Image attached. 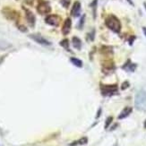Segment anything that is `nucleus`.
<instances>
[{
	"label": "nucleus",
	"instance_id": "obj_16",
	"mask_svg": "<svg viewBox=\"0 0 146 146\" xmlns=\"http://www.w3.org/2000/svg\"><path fill=\"white\" fill-rule=\"evenodd\" d=\"M60 45L62 47H64L66 49H68V48H69V41H68V40H63L60 42Z\"/></svg>",
	"mask_w": 146,
	"mask_h": 146
},
{
	"label": "nucleus",
	"instance_id": "obj_17",
	"mask_svg": "<svg viewBox=\"0 0 146 146\" xmlns=\"http://www.w3.org/2000/svg\"><path fill=\"white\" fill-rule=\"evenodd\" d=\"M113 121V117H109L107 119H106V123H105V129H107L109 126L110 125V124L112 123Z\"/></svg>",
	"mask_w": 146,
	"mask_h": 146
},
{
	"label": "nucleus",
	"instance_id": "obj_18",
	"mask_svg": "<svg viewBox=\"0 0 146 146\" xmlns=\"http://www.w3.org/2000/svg\"><path fill=\"white\" fill-rule=\"evenodd\" d=\"M70 1L71 0H61V4L65 8H68L69 5H70Z\"/></svg>",
	"mask_w": 146,
	"mask_h": 146
},
{
	"label": "nucleus",
	"instance_id": "obj_2",
	"mask_svg": "<svg viewBox=\"0 0 146 146\" xmlns=\"http://www.w3.org/2000/svg\"><path fill=\"white\" fill-rule=\"evenodd\" d=\"M135 104L136 109L139 110H146V92L142 90L139 91L135 95Z\"/></svg>",
	"mask_w": 146,
	"mask_h": 146
},
{
	"label": "nucleus",
	"instance_id": "obj_21",
	"mask_svg": "<svg viewBox=\"0 0 146 146\" xmlns=\"http://www.w3.org/2000/svg\"><path fill=\"white\" fill-rule=\"evenodd\" d=\"M100 114H101V109L100 108L99 109V112L97 113V116H96V118H99L100 117Z\"/></svg>",
	"mask_w": 146,
	"mask_h": 146
},
{
	"label": "nucleus",
	"instance_id": "obj_14",
	"mask_svg": "<svg viewBox=\"0 0 146 146\" xmlns=\"http://www.w3.org/2000/svg\"><path fill=\"white\" fill-rule=\"evenodd\" d=\"M70 61L72 62V64L74 65L75 66H77V67H82V62L78 59V58H70Z\"/></svg>",
	"mask_w": 146,
	"mask_h": 146
},
{
	"label": "nucleus",
	"instance_id": "obj_24",
	"mask_svg": "<svg viewBox=\"0 0 146 146\" xmlns=\"http://www.w3.org/2000/svg\"><path fill=\"white\" fill-rule=\"evenodd\" d=\"M144 127L146 128V120H145V121H144Z\"/></svg>",
	"mask_w": 146,
	"mask_h": 146
},
{
	"label": "nucleus",
	"instance_id": "obj_10",
	"mask_svg": "<svg viewBox=\"0 0 146 146\" xmlns=\"http://www.w3.org/2000/svg\"><path fill=\"white\" fill-rule=\"evenodd\" d=\"M132 108H130V107H126V108H125V109L121 111V113L119 114V116H118V119H124V118H125V117H127L130 114H131V112H132Z\"/></svg>",
	"mask_w": 146,
	"mask_h": 146
},
{
	"label": "nucleus",
	"instance_id": "obj_5",
	"mask_svg": "<svg viewBox=\"0 0 146 146\" xmlns=\"http://www.w3.org/2000/svg\"><path fill=\"white\" fill-rule=\"evenodd\" d=\"M60 21H61L60 17L56 15H48L45 19V22L49 25H52V26H58L60 23Z\"/></svg>",
	"mask_w": 146,
	"mask_h": 146
},
{
	"label": "nucleus",
	"instance_id": "obj_1",
	"mask_svg": "<svg viewBox=\"0 0 146 146\" xmlns=\"http://www.w3.org/2000/svg\"><path fill=\"white\" fill-rule=\"evenodd\" d=\"M105 23L108 28H110L114 33H119L121 30V23L115 15H110L106 18Z\"/></svg>",
	"mask_w": 146,
	"mask_h": 146
},
{
	"label": "nucleus",
	"instance_id": "obj_22",
	"mask_svg": "<svg viewBox=\"0 0 146 146\" xmlns=\"http://www.w3.org/2000/svg\"><path fill=\"white\" fill-rule=\"evenodd\" d=\"M143 33H144V35L146 36V27H143Z\"/></svg>",
	"mask_w": 146,
	"mask_h": 146
},
{
	"label": "nucleus",
	"instance_id": "obj_12",
	"mask_svg": "<svg viewBox=\"0 0 146 146\" xmlns=\"http://www.w3.org/2000/svg\"><path fill=\"white\" fill-rule=\"evenodd\" d=\"M135 67H136V65H135V64H132V63L130 62V60H128L127 63H126V64L123 66V68L125 69V70L131 71V72L135 71Z\"/></svg>",
	"mask_w": 146,
	"mask_h": 146
},
{
	"label": "nucleus",
	"instance_id": "obj_3",
	"mask_svg": "<svg viewBox=\"0 0 146 146\" xmlns=\"http://www.w3.org/2000/svg\"><path fill=\"white\" fill-rule=\"evenodd\" d=\"M117 85H102L101 86V92L104 96H111L117 93Z\"/></svg>",
	"mask_w": 146,
	"mask_h": 146
},
{
	"label": "nucleus",
	"instance_id": "obj_20",
	"mask_svg": "<svg viewBox=\"0 0 146 146\" xmlns=\"http://www.w3.org/2000/svg\"><path fill=\"white\" fill-rule=\"evenodd\" d=\"M128 87H129V82H124L122 84V85H121V90L124 91V90H125V89H127Z\"/></svg>",
	"mask_w": 146,
	"mask_h": 146
},
{
	"label": "nucleus",
	"instance_id": "obj_25",
	"mask_svg": "<svg viewBox=\"0 0 146 146\" xmlns=\"http://www.w3.org/2000/svg\"><path fill=\"white\" fill-rule=\"evenodd\" d=\"M143 5H144V7H145V9H146V3H144Z\"/></svg>",
	"mask_w": 146,
	"mask_h": 146
},
{
	"label": "nucleus",
	"instance_id": "obj_19",
	"mask_svg": "<svg viewBox=\"0 0 146 146\" xmlns=\"http://www.w3.org/2000/svg\"><path fill=\"white\" fill-rule=\"evenodd\" d=\"M84 19H85V15L82 16V18L80 19V22H79V24H78V28L80 30L82 28V26H84Z\"/></svg>",
	"mask_w": 146,
	"mask_h": 146
},
{
	"label": "nucleus",
	"instance_id": "obj_13",
	"mask_svg": "<svg viewBox=\"0 0 146 146\" xmlns=\"http://www.w3.org/2000/svg\"><path fill=\"white\" fill-rule=\"evenodd\" d=\"M73 46L75 48L81 49V48H82V41H81V40L79 39L78 37H74L73 38Z\"/></svg>",
	"mask_w": 146,
	"mask_h": 146
},
{
	"label": "nucleus",
	"instance_id": "obj_7",
	"mask_svg": "<svg viewBox=\"0 0 146 146\" xmlns=\"http://www.w3.org/2000/svg\"><path fill=\"white\" fill-rule=\"evenodd\" d=\"M71 26H72V21L70 18H67L65 21L64 24L62 27V33L64 35H67L71 31Z\"/></svg>",
	"mask_w": 146,
	"mask_h": 146
},
{
	"label": "nucleus",
	"instance_id": "obj_4",
	"mask_svg": "<svg viewBox=\"0 0 146 146\" xmlns=\"http://www.w3.org/2000/svg\"><path fill=\"white\" fill-rule=\"evenodd\" d=\"M31 39H33L34 41H36L37 43L40 44V45L43 46H50L51 45V42L48 41V40H46L45 38H43L42 36L39 35V34H31L29 36Z\"/></svg>",
	"mask_w": 146,
	"mask_h": 146
},
{
	"label": "nucleus",
	"instance_id": "obj_11",
	"mask_svg": "<svg viewBox=\"0 0 146 146\" xmlns=\"http://www.w3.org/2000/svg\"><path fill=\"white\" fill-rule=\"evenodd\" d=\"M88 143V138L87 137H82L81 139L77 141H74L72 143H70V146H78V145H84Z\"/></svg>",
	"mask_w": 146,
	"mask_h": 146
},
{
	"label": "nucleus",
	"instance_id": "obj_6",
	"mask_svg": "<svg viewBox=\"0 0 146 146\" xmlns=\"http://www.w3.org/2000/svg\"><path fill=\"white\" fill-rule=\"evenodd\" d=\"M50 10H51V7H50L49 4L46 1L40 2L39 5H38V12H39L40 15H46L50 12Z\"/></svg>",
	"mask_w": 146,
	"mask_h": 146
},
{
	"label": "nucleus",
	"instance_id": "obj_9",
	"mask_svg": "<svg viewBox=\"0 0 146 146\" xmlns=\"http://www.w3.org/2000/svg\"><path fill=\"white\" fill-rule=\"evenodd\" d=\"M81 14V3L80 2H75L73 5V8L71 11V15L74 17H78Z\"/></svg>",
	"mask_w": 146,
	"mask_h": 146
},
{
	"label": "nucleus",
	"instance_id": "obj_8",
	"mask_svg": "<svg viewBox=\"0 0 146 146\" xmlns=\"http://www.w3.org/2000/svg\"><path fill=\"white\" fill-rule=\"evenodd\" d=\"M25 16H26V20H27L28 23L31 25V27H33L34 24H35V21H36L34 15L30 10L25 9Z\"/></svg>",
	"mask_w": 146,
	"mask_h": 146
},
{
	"label": "nucleus",
	"instance_id": "obj_15",
	"mask_svg": "<svg viewBox=\"0 0 146 146\" xmlns=\"http://www.w3.org/2000/svg\"><path fill=\"white\" fill-rule=\"evenodd\" d=\"M11 47V44L6 42V41H4V40H0V49H7Z\"/></svg>",
	"mask_w": 146,
	"mask_h": 146
},
{
	"label": "nucleus",
	"instance_id": "obj_23",
	"mask_svg": "<svg viewBox=\"0 0 146 146\" xmlns=\"http://www.w3.org/2000/svg\"><path fill=\"white\" fill-rule=\"evenodd\" d=\"M127 1L129 2V4H130V5H134V3H133V1H132V0H127Z\"/></svg>",
	"mask_w": 146,
	"mask_h": 146
}]
</instances>
